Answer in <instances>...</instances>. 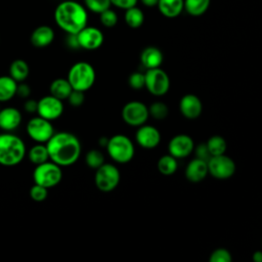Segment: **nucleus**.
<instances>
[{"mask_svg":"<svg viewBox=\"0 0 262 262\" xmlns=\"http://www.w3.org/2000/svg\"><path fill=\"white\" fill-rule=\"evenodd\" d=\"M49 160L60 167L74 165L81 156V142L79 138L67 131L54 133L45 143Z\"/></svg>","mask_w":262,"mask_h":262,"instance_id":"nucleus-1","label":"nucleus"},{"mask_svg":"<svg viewBox=\"0 0 262 262\" xmlns=\"http://www.w3.org/2000/svg\"><path fill=\"white\" fill-rule=\"evenodd\" d=\"M56 25L68 34H78L87 26L88 14L84 6L72 0L59 3L54 10Z\"/></svg>","mask_w":262,"mask_h":262,"instance_id":"nucleus-2","label":"nucleus"},{"mask_svg":"<svg viewBox=\"0 0 262 262\" xmlns=\"http://www.w3.org/2000/svg\"><path fill=\"white\" fill-rule=\"evenodd\" d=\"M27 148L24 140L11 133L0 134V165L4 167L17 166L24 160Z\"/></svg>","mask_w":262,"mask_h":262,"instance_id":"nucleus-3","label":"nucleus"},{"mask_svg":"<svg viewBox=\"0 0 262 262\" xmlns=\"http://www.w3.org/2000/svg\"><path fill=\"white\" fill-rule=\"evenodd\" d=\"M95 70L89 62L78 61L74 63L68 73V81L70 82L73 90L87 91L95 82Z\"/></svg>","mask_w":262,"mask_h":262,"instance_id":"nucleus-4","label":"nucleus"},{"mask_svg":"<svg viewBox=\"0 0 262 262\" xmlns=\"http://www.w3.org/2000/svg\"><path fill=\"white\" fill-rule=\"evenodd\" d=\"M105 148L111 159L119 164L130 162L135 152L132 140L123 134H116L108 138Z\"/></svg>","mask_w":262,"mask_h":262,"instance_id":"nucleus-5","label":"nucleus"},{"mask_svg":"<svg viewBox=\"0 0 262 262\" xmlns=\"http://www.w3.org/2000/svg\"><path fill=\"white\" fill-rule=\"evenodd\" d=\"M62 179L61 167L50 160L39 164L33 171L34 183L42 185L46 188L56 186Z\"/></svg>","mask_w":262,"mask_h":262,"instance_id":"nucleus-6","label":"nucleus"},{"mask_svg":"<svg viewBox=\"0 0 262 262\" xmlns=\"http://www.w3.org/2000/svg\"><path fill=\"white\" fill-rule=\"evenodd\" d=\"M121 174L119 169L110 163H103L96 169L94 174V183L98 190L102 192L113 191L119 184Z\"/></svg>","mask_w":262,"mask_h":262,"instance_id":"nucleus-7","label":"nucleus"},{"mask_svg":"<svg viewBox=\"0 0 262 262\" xmlns=\"http://www.w3.org/2000/svg\"><path fill=\"white\" fill-rule=\"evenodd\" d=\"M28 136L36 143H46L55 133L51 121L40 116L30 119L26 126Z\"/></svg>","mask_w":262,"mask_h":262,"instance_id":"nucleus-8","label":"nucleus"},{"mask_svg":"<svg viewBox=\"0 0 262 262\" xmlns=\"http://www.w3.org/2000/svg\"><path fill=\"white\" fill-rule=\"evenodd\" d=\"M145 85L147 91L155 96H162L169 91L170 78L161 68L149 69L144 73Z\"/></svg>","mask_w":262,"mask_h":262,"instance_id":"nucleus-9","label":"nucleus"},{"mask_svg":"<svg viewBox=\"0 0 262 262\" xmlns=\"http://www.w3.org/2000/svg\"><path fill=\"white\" fill-rule=\"evenodd\" d=\"M148 117V107L141 101H129L122 108L124 122L132 127H139L145 124Z\"/></svg>","mask_w":262,"mask_h":262,"instance_id":"nucleus-10","label":"nucleus"},{"mask_svg":"<svg viewBox=\"0 0 262 262\" xmlns=\"http://www.w3.org/2000/svg\"><path fill=\"white\" fill-rule=\"evenodd\" d=\"M235 163L228 156H213L208 161L209 173L217 179L230 178L235 172Z\"/></svg>","mask_w":262,"mask_h":262,"instance_id":"nucleus-11","label":"nucleus"},{"mask_svg":"<svg viewBox=\"0 0 262 262\" xmlns=\"http://www.w3.org/2000/svg\"><path fill=\"white\" fill-rule=\"evenodd\" d=\"M64 111L62 100L54 97L53 95H45L38 100L37 115L48 120L54 121L61 117Z\"/></svg>","mask_w":262,"mask_h":262,"instance_id":"nucleus-12","label":"nucleus"},{"mask_svg":"<svg viewBox=\"0 0 262 262\" xmlns=\"http://www.w3.org/2000/svg\"><path fill=\"white\" fill-rule=\"evenodd\" d=\"M168 150L176 159H183L194 150V142L189 135L177 134L170 139Z\"/></svg>","mask_w":262,"mask_h":262,"instance_id":"nucleus-13","label":"nucleus"},{"mask_svg":"<svg viewBox=\"0 0 262 262\" xmlns=\"http://www.w3.org/2000/svg\"><path fill=\"white\" fill-rule=\"evenodd\" d=\"M77 39L80 48L86 50H95L103 43L102 32L95 27H85L78 34Z\"/></svg>","mask_w":262,"mask_h":262,"instance_id":"nucleus-14","label":"nucleus"},{"mask_svg":"<svg viewBox=\"0 0 262 262\" xmlns=\"http://www.w3.org/2000/svg\"><path fill=\"white\" fill-rule=\"evenodd\" d=\"M135 139L141 147L151 149L157 147L161 142V133L156 127L143 124L138 127L135 134Z\"/></svg>","mask_w":262,"mask_h":262,"instance_id":"nucleus-15","label":"nucleus"},{"mask_svg":"<svg viewBox=\"0 0 262 262\" xmlns=\"http://www.w3.org/2000/svg\"><path fill=\"white\" fill-rule=\"evenodd\" d=\"M179 110L183 117L189 120L196 119L203 112V103L194 94H185L179 101Z\"/></svg>","mask_w":262,"mask_h":262,"instance_id":"nucleus-16","label":"nucleus"},{"mask_svg":"<svg viewBox=\"0 0 262 262\" xmlns=\"http://www.w3.org/2000/svg\"><path fill=\"white\" fill-rule=\"evenodd\" d=\"M21 120V113L16 107L7 106L0 110V129L5 132H11L17 129Z\"/></svg>","mask_w":262,"mask_h":262,"instance_id":"nucleus-17","label":"nucleus"},{"mask_svg":"<svg viewBox=\"0 0 262 262\" xmlns=\"http://www.w3.org/2000/svg\"><path fill=\"white\" fill-rule=\"evenodd\" d=\"M208 162L199 158L191 160L185 168V177L192 183L201 182L208 175Z\"/></svg>","mask_w":262,"mask_h":262,"instance_id":"nucleus-18","label":"nucleus"},{"mask_svg":"<svg viewBox=\"0 0 262 262\" xmlns=\"http://www.w3.org/2000/svg\"><path fill=\"white\" fill-rule=\"evenodd\" d=\"M54 40V31L51 27L43 25L37 27L31 34V44L37 48H44Z\"/></svg>","mask_w":262,"mask_h":262,"instance_id":"nucleus-19","label":"nucleus"},{"mask_svg":"<svg viewBox=\"0 0 262 262\" xmlns=\"http://www.w3.org/2000/svg\"><path fill=\"white\" fill-rule=\"evenodd\" d=\"M140 61L143 64V67L147 70L160 68V66L163 62V53L157 47H146L142 50L140 54Z\"/></svg>","mask_w":262,"mask_h":262,"instance_id":"nucleus-20","label":"nucleus"},{"mask_svg":"<svg viewBox=\"0 0 262 262\" xmlns=\"http://www.w3.org/2000/svg\"><path fill=\"white\" fill-rule=\"evenodd\" d=\"M157 6L164 16L173 18L184 9V0H159Z\"/></svg>","mask_w":262,"mask_h":262,"instance_id":"nucleus-21","label":"nucleus"},{"mask_svg":"<svg viewBox=\"0 0 262 262\" xmlns=\"http://www.w3.org/2000/svg\"><path fill=\"white\" fill-rule=\"evenodd\" d=\"M17 84L9 75L0 76V102L9 101L16 95Z\"/></svg>","mask_w":262,"mask_h":262,"instance_id":"nucleus-22","label":"nucleus"},{"mask_svg":"<svg viewBox=\"0 0 262 262\" xmlns=\"http://www.w3.org/2000/svg\"><path fill=\"white\" fill-rule=\"evenodd\" d=\"M49 91L51 95L63 101L64 99H68L69 95L73 91V88L67 78H57L51 82Z\"/></svg>","mask_w":262,"mask_h":262,"instance_id":"nucleus-23","label":"nucleus"},{"mask_svg":"<svg viewBox=\"0 0 262 262\" xmlns=\"http://www.w3.org/2000/svg\"><path fill=\"white\" fill-rule=\"evenodd\" d=\"M30 74V68L26 60L17 58L14 59L9 66V76L17 83L27 80Z\"/></svg>","mask_w":262,"mask_h":262,"instance_id":"nucleus-24","label":"nucleus"},{"mask_svg":"<svg viewBox=\"0 0 262 262\" xmlns=\"http://www.w3.org/2000/svg\"><path fill=\"white\" fill-rule=\"evenodd\" d=\"M28 159L35 166L49 161V155L46 144L36 143L35 145H33L28 151Z\"/></svg>","mask_w":262,"mask_h":262,"instance_id":"nucleus-25","label":"nucleus"},{"mask_svg":"<svg viewBox=\"0 0 262 262\" xmlns=\"http://www.w3.org/2000/svg\"><path fill=\"white\" fill-rule=\"evenodd\" d=\"M157 166L161 174L169 176L176 172L178 168V163H177V159L169 154V155L162 156L159 159Z\"/></svg>","mask_w":262,"mask_h":262,"instance_id":"nucleus-26","label":"nucleus"},{"mask_svg":"<svg viewBox=\"0 0 262 262\" xmlns=\"http://www.w3.org/2000/svg\"><path fill=\"white\" fill-rule=\"evenodd\" d=\"M211 0H184V9L192 16L204 14L210 6Z\"/></svg>","mask_w":262,"mask_h":262,"instance_id":"nucleus-27","label":"nucleus"},{"mask_svg":"<svg viewBox=\"0 0 262 262\" xmlns=\"http://www.w3.org/2000/svg\"><path fill=\"white\" fill-rule=\"evenodd\" d=\"M206 145L208 147V150H209L211 157L223 155V154H225L226 148H227L226 140L220 135L211 136L208 139V141L206 142Z\"/></svg>","mask_w":262,"mask_h":262,"instance_id":"nucleus-28","label":"nucleus"},{"mask_svg":"<svg viewBox=\"0 0 262 262\" xmlns=\"http://www.w3.org/2000/svg\"><path fill=\"white\" fill-rule=\"evenodd\" d=\"M125 21L130 28L137 29L143 24L144 14L140 8H138L136 6L130 7L128 9H126Z\"/></svg>","mask_w":262,"mask_h":262,"instance_id":"nucleus-29","label":"nucleus"},{"mask_svg":"<svg viewBox=\"0 0 262 262\" xmlns=\"http://www.w3.org/2000/svg\"><path fill=\"white\" fill-rule=\"evenodd\" d=\"M148 107V114L156 120H163L169 114L168 105L163 101H155Z\"/></svg>","mask_w":262,"mask_h":262,"instance_id":"nucleus-30","label":"nucleus"},{"mask_svg":"<svg viewBox=\"0 0 262 262\" xmlns=\"http://www.w3.org/2000/svg\"><path fill=\"white\" fill-rule=\"evenodd\" d=\"M85 162L89 168L96 170L104 163V156L98 149H91L86 154Z\"/></svg>","mask_w":262,"mask_h":262,"instance_id":"nucleus-31","label":"nucleus"},{"mask_svg":"<svg viewBox=\"0 0 262 262\" xmlns=\"http://www.w3.org/2000/svg\"><path fill=\"white\" fill-rule=\"evenodd\" d=\"M29 194H30V198L35 201V202H43L47 199L48 196V188L42 186V185H39V184H36L34 183V185L31 186L30 188V191H29Z\"/></svg>","mask_w":262,"mask_h":262,"instance_id":"nucleus-32","label":"nucleus"},{"mask_svg":"<svg viewBox=\"0 0 262 262\" xmlns=\"http://www.w3.org/2000/svg\"><path fill=\"white\" fill-rule=\"evenodd\" d=\"M87 8L95 13H101L105 9L110 8L111 0H84Z\"/></svg>","mask_w":262,"mask_h":262,"instance_id":"nucleus-33","label":"nucleus"},{"mask_svg":"<svg viewBox=\"0 0 262 262\" xmlns=\"http://www.w3.org/2000/svg\"><path fill=\"white\" fill-rule=\"evenodd\" d=\"M99 17H100V23L106 28H113L118 23L117 13L110 8L99 13Z\"/></svg>","mask_w":262,"mask_h":262,"instance_id":"nucleus-34","label":"nucleus"},{"mask_svg":"<svg viewBox=\"0 0 262 262\" xmlns=\"http://www.w3.org/2000/svg\"><path fill=\"white\" fill-rule=\"evenodd\" d=\"M209 260L211 262H230L232 260V257L228 250L224 248H219L212 252Z\"/></svg>","mask_w":262,"mask_h":262,"instance_id":"nucleus-35","label":"nucleus"},{"mask_svg":"<svg viewBox=\"0 0 262 262\" xmlns=\"http://www.w3.org/2000/svg\"><path fill=\"white\" fill-rule=\"evenodd\" d=\"M128 83L130 87L135 90L141 89L145 85V75L141 72H134L129 76Z\"/></svg>","mask_w":262,"mask_h":262,"instance_id":"nucleus-36","label":"nucleus"},{"mask_svg":"<svg viewBox=\"0 0 262 262\" xmlns=\"http://www.w3.org/2000/svg\"><path fill=\"white\" fill-rule=\"evenodd\" d=\"M85 100V96H84V92L83 91H79V90H73L71 92V94L68 97V101L72 106L78 107L81 106L84 103Z\"/></svg>","mask_w":262,"mask_h":262,"instance_id":"nucleus-37","label":"nucleus"},{"mask_svg":"<svg viewBox=\"0 0 262 262\" xmlns=\"http://www.w3.org/2000/svg\"><path fill=\"white\" fill-rule=\"evenodd\" d=\"M16 95L20 98L27 99L31 95V87L24 82H20L17 84V89H16Z\"/></svg>","mask_w":262,"mask_h":262,"instance_id":"nucleus-38","label":"nucleus"},{"mask_svg":"<svg viewBox=\"0 0 262 262\" xmlns=\"http://www.w3.org/2000/svg\"><path fill=\"white\" fill-rule=\"evenodd\" d=\"M195 155H196V158L199 159H202L204 161H209V159L211 158V155L208 150V147L206 145V143H202V144H199L196 147H195Z\"/></svg>","mask_w":262,"mask_h":262,"instance_id":"nucleus-39","label":"nucleus"},{"mask_svg":"<svg viewBox=\"0 0 262 262\" xmlns=\"http://www.w3.org/2000/svg\"><path fill=\"white\" fill-rule=\"evenodd\" d=\"M137 1L138 0H111V3L116 7H119L122 9H128L130 7L136 6Z\"/></svg>","mask_w":262,"mask_h":262,"instance_id":"nucleus-40","label":"nucleus"},{"mask_svg":"<svg viewBox=\"0 0 262 262\" xmlns=\"http://www.w3.org/2000/svg\"><path fill=\"white\" fill-rule=\"evenodd\" d=\"M37 107H38V101L32 98H27L25 103H24V110L29 113V114H34L37 113Z\"/></svg>","mask_w":262,"mask_h":262,"instance_id":"nucleus-41","label":"nucleus"},{"mask_svg":"<svg viewBox=\"0 0 262 262\" xmlns=\"http://www.w3.org/2000/svg\"><path fill=\"white\" fill-rule=\"evenodd\" d=\"M68 45L71 48H80L79 43H78V39H77V34H68Z\"/></svg>","mask_w":262,"mask_h":262,"instance_id":"nucleus-42","label":"nucleus"},{"mask_svg":"<svg viewBox=\"0 0 262 262\" xmlns=\"http://www.w3.org/2000/svg\"><path fill=\"white\" fill-rule=\"evenodd\" d=\"M140 1L143 3V5L147 7H154L158 5V2H159V0H140Z\"/></svg>","mask_w":262,"mask_h":262,"instance_id":"nucleus-43","label":"nucleus"},{"mask_svg":"<svg viewBox=\"0 0 262 262\" xmlns=\"http://www.w3.org/2000/svg\"><path fill=\"white\" fill-rule=\"evenodd\" d=\"M253 260L255 262H262V251H256L253 254Z\"/></svg>","mask_w":262,"mask_h":262,"instance_id":"nucleus-44","label":"nucleus"},{"mask_svg":"<svg viewBox=\"0 0 262 262\" xmlns=\"http://www.w3.org/2000/svg\"><path fill=\"white\" fill-rule=\"evenodd\" d=\"M107 140H108V138H106V137H101V138L99 139V144L105 147L106 144H107Z\"/></svg>","mask_w":262,"mask_h":262,"instance_id":"nucleus-45","label":"nucleus"},{"mask_svg":"<svg viewBox=\"0 0 262 262\" xmlns=\"http://www.w3.org/2000/svg\"><path fill=\"white\" fill-rule=\"evenodd\" d=\"M1 103V102H0ZM0 110H1V105H0Z\"/></svg>","mask_w":262,"mask_h":262,"instance_id":"nucleus-46","label":"nucleus"}]
</instances>
